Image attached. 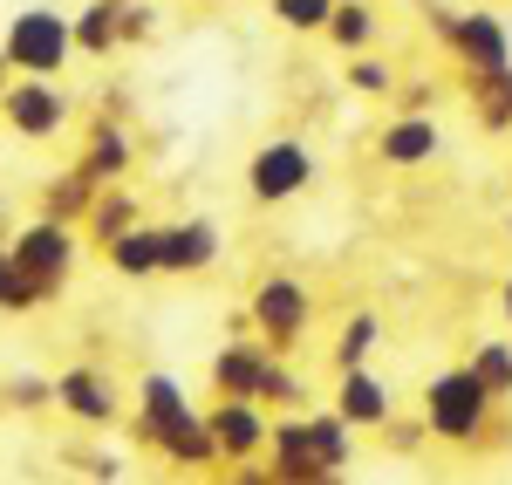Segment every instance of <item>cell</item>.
I'll use <instances>...</instances> for the list:
<instances>
[{"mask_svg": "<svg viewBox=\"0 0 512 485\" xmlns=\"http://www.w3.org/2000/svg\"><path fill=\"white\" fill-rule=\"evenodd\" d=\"M62 55H69V28H62L48 7H28V14L7 28V62H14V69H35L41 76V69H55Z\"/></svg>", "mask_w": 512, "mask_h": 485, "instance_id": "cell-1", "label": "cell"}, {"mask_svg": "<svg viewBox=\"0 0 512 485\" xmlns=\"http://www.w3.org/2000/svg\"><path fill=\"white\" fill-rule=\"evenodd\" d=\"M110 35H117V7L103 0V7H89V21H82V48H103Z\"/></svg>", "mask_w": 512, "mask_h": 485, "instance_id": "cell-14", "label": "cell"}, {"mask_svg": "<svg viewBox=\"0 0 512 485\" xmlns=\"http://www.w3.org/2000/svg\"><path fill=\"white\" fill-rule=\"evenodd\" d=\"M7 110H14V123H21L28 137L62 130V96H48V89H14V96H7Z\"/></svg>", "mask_w": 512, "mask_h": 485, "instance_id": "cell-5", "label": "cell"}, {"mask_svg": "<svg viewBox=\"0 0 512 485\" xmlns=\"http://www.w3.org/2000/svg\"><path fill=\"white\" fill-rule=\"evenodd\" d=\"M308 445H315V465H349V431H342V424H328V417L308 431Z\"/></svg>", "mask_w": 512, "mask_h": 485, "instance_id": "cell-12", "label": "cell"}, {"mask_svg": "<svg viewBox=\"0 0 512 485\" xmlns=\"http://www.w3.org/2000/svg\"><path fill=\"white\" fill-rule=\"evenodd\" d=\"M478 369H485V383H506V376H512V363H506V356H499V349H492V356H485V363H478Z\"/></svg>", "mask_w": 512, "mask_h": 485, "instance_id": "cell-19", "label": "cell"}, {"mask_svg": "<svg viewBox=\"0 0 512 485\" xmlns=\"http://www.w3.org/2000/svg\"><path fill=\"white\" fill-rule=\"evenodd\" d=\"M431 151H437V130H431V123H403V130H390V137H383V158H396V164L431 158Z\"/></svg>", "mask_w": 512, "mask_h": 485, "instance_id": "cell-9", "label": "cell"}, {"mask_svg": "<svg viewBox=\"0 0 512 485\" xmlns=\"http://www.w3.org/2000/svg\"><path fill=\"white\" fill-rule=\"evenodd\" d=\"M478 376H444V383H431V424L437 431H451V438H465L478 424Z\"/></svg>", "mask_w": 512, "mask_h": 485, "instance_id": "cell-3", "label": "cell"}, {"mask_svg": "<svg viewBox=\"0 0 512 485\" xmlns=\"http://www.w3.org/2000/svg\"><path fill=\"white\" fill-rule=\"evenodd\" d=\"M390 69H376V62H355V89H383Z\"/></svg>", "mask_w": 512, "mask_h": 485, "instance_id": "cell-18", "label": "cell"}, {"mask_svg": "<svg viewBox=\"0 0 512 485\" xmlns=\"http://www.w3.org/2000/svg\"><path fill=\"white\" fill-rule=\"evenodd\" d=\"M335 35L362 41V35H369V7H342V14H335Z\"/></svg>", "mask_w": 512, "mask_h": 485, "instance_id": "cell-16", "label": "cell"}, {"mask_svg": "<svg viewBox=\"0 0 512 485\" xmlns=\"http://www.w3.org/2000/svg\"><path fill=\"white\" fill-rule=\"evenodd\" d=\"M342 410H349L355 424H376V417L390 410V397H383V390H376L369 376H349V390H342Z\"/></svg>", "mask_w": 512, "mask_h": 485, "instance_id": "cell-11", "label": "cell"}, {"mask_svg": "<svg viewBox=\"0 0 512 485\" xmlns=\"http://www.w3.org/2000/svg\"><path fill=\"white\" fill-rule=\"evenodd\" d=\"M14 260H21L41 287H48L62 267H69V233H62V226H28V240H21V253H14Z\"/></svg>", "mask_w": 512, "mask_h": 485, "instance_id": "cell-4", "label": "cell"}, {"mask_svg": "<svg viewBox=\"0 0 512 485\" xmlns=\"http://www.w3.org/2000/svg\"><path fill=\"white\" fill-rule=\"evenodd\" d=\"M274 14L287 21V28H321L335 7H328V0H274Z\"/></svg>", "mask_w": 512, "mask_h": 485, "instance_id": "cell-13", "label": "cell"}, {"mask_svg": "<svg viewBox=\"0 0 512 485\" xmlns=\"http://www.w3.org/2000/svg\"><path fill=\"white\" fill-rule=\"evenodd\" d=\"M260 322L267 328H301V294H294V281H267V294H260Z\"/></svg>", "mask_w": 512, "mask_h": 485, "instance_id": "cell-8", "label": "cell"}, {"mask_svg": "<svg viewBox=\"0 0 512 485\" xmlns=\"http://www.w3.org/2000/svg\"><path fill=\"white\" fill-rule=\"evenodd\" d=\"M212 226H178V233H158V267H198L212 260Z\"/></svg>", "mask_w": 512, "mask_h": 485, "instance_id": "cell-6", "label": "cell"}, {"mask_svg": "<svg viewBox=\"0 0 512 485\" xmlns=\"http://www.w3.org/2000/svg\"><path fill=\"white\" fill-rule=\"evenodd\" d=\"M110 260H117L123 274H151V267H158V233H123V240L110 246Z\"/></svg>", "mask_w": 512, "mask_h": 485, "instance_id": "cell-10", "label": "cell"}, {"mask_svg": "<svg viewBox=\"0 0 512 485\" xmlns=\"http://www.w3.org/2000/svg\"><path fill=\"white\" fill-rule=\"evenodd\" d=\"M62 404L76 410V417H117V397H110V390H103V383H96V376H62Z\"/></svg>", "mask_w": 512, "mask_h": 485, "instance_id": "cell-7", "label": "cell"}, {"mask_svg": "<svg viewBox=\"0 0 512 485\" xmlns=\"http://www.w3.org/2000/svg\"><path fill=\"white\" fill-rule=\"evenodd\" d=\"M308 185V151L301 144H267L253 158V199H294Z\"/></svg>", "mask_w": 512, "mask_h": 485, "instance_id": "cell-2", "label": "cell"}, {"mask_svg": "<svg viewBox=\"0 0 512 485\" xmlns=\"http://www.w3.org/2000/svg\"><path fill=\"white\" fill-rule=\"evenodd\" d=\"M369 349H376V322H369V315H362V322H349V342H342V363H362V356H369Z\"/></svg>", "mask_w": 512, "mask_h": 485, "instance_id": "cell-15", "label": "cell"}, {"mask_svg": "<svg viewBox=\"0 0 512 485\" xmlns=\"http://www.w3.org/2000/svg\"><path fill=\"white\" fill-rule=\"evenodd\" d=\"M212 431H226L233 445H253V417H246V410H226V417H219Z\"/></svg>", "mask_w": 512, "mask_h": 485, "instance_id": "cell-17", "label": "cell"}]
</instances>
